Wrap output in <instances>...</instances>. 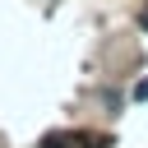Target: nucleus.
Here are the masks:
<instances>
[{"instance_id":"obj_1","label":"nucleus","mask_w":148,"mask_h":148,"mask_svg":"<svg viewBox=\"0 0 148 148\" xmlns=\"http://www.w3.org/2000/svg\"><path fill=\"white\" fill-rule=\"evenodd\" d=\"M42 148H92V134H46Z\"/></svg>"},{"instance_id":"obj_3","label":"nucleus","mask_w":148,"mask_h":148,"mask_svg":"<svg viewBox=\"0 0 148 148\" xmlns=\"http://www.w3.org/2000/svg\"><path fill=\"white\" fill-rule=\"evenodd\" d=\"M139 28H143V32H148V9H143V14H139Z\"/></svg>"},{"instance_id":"obj_2","label":"nucleus","mask_w":148,"mask_h":148,"mask_svg":"<svg viewBox=\"0 0 148 148\" xmlns=\"http://www.w3.org/2000/svg\"><path fill=\"white\" fill-rule=\"evenodd\" d=\"M134 102H148V79H143V83L134 88Z\"/></svg>"}]
</instances>
